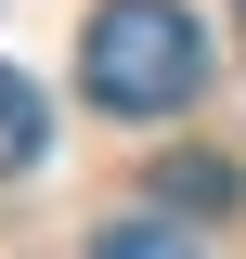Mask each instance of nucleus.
<instances>
[{
  "label": "nucleus",
  "mask_w": 246,
  "mask_h": 259,
  "mask_svg": "<svg viewBox=\"0 0 246 259\" xmlns=\"http://www.w3.org/2000/svg\"><path fill=\"white\" fill-rule=\"evenodd\" d=\"M194 78H208V26L182 0H104L91 39H78V91L104 117H182Z\"/></svg>",
  "instance_id": "f257e3e1"
},
{
  "label": "nucleus",
  "mask_w": 246,
  "mask_h": 259,
  "mask_svg": "<svg viewBox=\"0 0 246 259\" xmlns=\"http://www.w3.org/2000/svg\"><path fill=\"white\" fill-rule=\"evenodd\" d=\"M39 143H52V104H39V78H13V65H0V182H13V168H39Z\"/></svg>",
  "instance_id": "f03ea898"
},
{
  "label": "nucleus",
  "mask_w": 246,
  "mask_h": 259,
  "mask_svg": "<svg viewBox=\"0 0 246 259\" xmlns=\"http://www.w3.org/2000/svg\"><path fill=\"white\" fill-rule=\"evenodd\" d=\"M155 207H233V168H208V156H169V168H155Z\"/></svg>",
  "instance_id": "7ed1b4c3"
},
{
  "label": "nucleus",
  "mask_w": 246,
  "mask_h": 259,
  "mask_svg": "<svg viewBox=\"0 0 246 259\" xmlns=\"http://www.w3.org/2000/svg\"><path fill=\"white\" fill-rule=\"evenodd\" d=\"M91 259H194V246H182L169 221H104V233H91Z\"/></svg>",
  "instance_id": "20e7f679"
}]
</instances>
